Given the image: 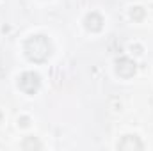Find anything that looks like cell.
<instances>
[{
	"instance_id": "cell-1",
	"label": "cell",
	"mask_w": 153,
	"mask_h": 151,
	"mask_svg": "<svg viewBox=\"0 0 153 151\" xmlns=\"http://www.w3.org/2000/svg\"><path fill=\"white\" fill-rule=\"evenodd\" d=\"M18 85L27 93V94H32V93H36L39 87V76L36 73H23V76L20 78V82H18Z\"/></svg>"
},
{
	"instance_id": "cell-2",
	"label": "cell",
	"mask_w": 153,
	"mask_h": 151,
	"mask_svg": "<svg viewBox=\"0 0 153 151\" xmlns=\"http://www.w3.org/2000/svg\"><path fill=\"white\" fill-rule=\"evenodd\" d=\"M125 139L128 141V144H126V142H119L117 148H121V150H126V148H139V150H141V148H143V144H141L135 137H130V135H128V137H125Z\"/></svg>"
},
{
	"instance_id": "cell-3",
	"label": "cell",
	"mask_w": 153,
	"mask_h": 151,
	"mask_svg": "<svg viewBox=\"0 0 153 151\" xmlns=\"http://www.w3.org/2000/svg\"><path fill=\"white\" fill-rule=\"evenodd\" d=\"M0 117H2V115H0Z\"/></svg>"
}]
</instances>
